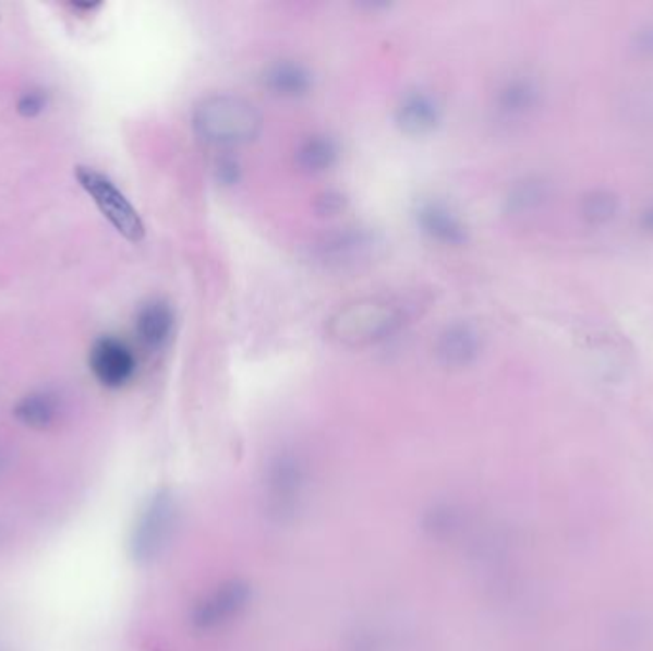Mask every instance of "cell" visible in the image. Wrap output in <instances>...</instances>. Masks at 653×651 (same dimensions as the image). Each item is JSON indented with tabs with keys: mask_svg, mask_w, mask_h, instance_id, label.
<instances>
[{
	"mask_svg": "<svg viewBox=\"0 0 653 651\" xmlns=\"http://www.w3.org/2000/svg\"><path fill=\"white\" fill-rule=\"evenodd\" d=\"M262 124L256 106L231 94L208 96L193 113L195 134L216 147L245 146L261 134Z\"/></svg>",
	"mask_w": 653,
	"mask_h": 651,
	"instance_id": "cell-1",
	"label": "cell"
},
{
	"mask_svg": "<svg viewBox=\"0 0 653 651\" xmlns=\"http://www.w3.org/2000/svg\"><path fill=\"white\" fill-rule=\"evenodd\" d=\"M403 323V312L390 300L370 297L339 308L327 330L332 340L344 346H371L392 337Z\"/></svg>",
	"mask_w": 653,
	"mask_h": 651,
	"instance_id": "cell-2",
	"label": "cell"
},
{
	"mask_svg": "<svg viewBox=\"0 0 653 651\" xmlns=\"http://www.w3.org/2000/svg\"><path fill=\"white\" fill-rule=\"evenodd\" d=\"M75 177H77L81 188L98 205L101 215L113 224V228L123 238L129 239L132 243H140L144 239L146 226L142 222L138 210L132 207L131 201L117 190V185L108 177H104L101 172L90 169V167H83V165L75 169Z\"/></svg>",
	"mask_w": 653,
	"mask_h": 651,
	"instance_id": "cell-3",
	"label": "cell"
},
{
	"mask_svg": "<svg viewBox=\"0 0 653 651\" xmlns=\"http://www.w3.org/2000/svg\"><path fill=\"white\" fill-rule=\"evenodd\" d=\"M88 360L96 378L111 388L129 383L136 373V355L131 346L116 337L96 340Z\"/></svg>",
	"mask_w": 653,
	"mask_h": 651,
	"instance_id": "cell-4",
	"label": "cell"
},
{
	"mask_svg": "<svg viewBox=\"0 0 653 651\" xmlns=\"http://www.w3.org/2000/svg\"><path fill=\"white\" fill-rule=\"evenodd\" d=\"M415 222L424 238L442 246H461L469 239L461 216L438 200L421 201L415 210Z\"/></svg>",
	"mask_w": 653,
	"mask_h": 651,
	"instance_id": "cell-5",
	"label": "cell"
},
{
	"mask_svg": "<svg viewBox=\"0 0 653 651\" xmlns=\"http://www.w3.org/2000/svg\"><path fill=\"white\" fill-rule=\"evenodd\" d=\"M442 104L436 96L426 91H411L401 98L396 108V123L400 131L408 136H428L442 123Z\"/></svg>",
	"mask_w": 653,
	"mask_h": 651,
	"instance_id": "cell-6",
	"label": "cell"
},
{
	"mask_svg": "<svg viewBox=\"0 0 653 651\" xmlns=\"http://www.w3.org/2000/svg\"><path fill=\"white\" fill-rule=\"evenodd\" d=\"M174 312L169 302L154 299L140 308L136 315V335L144 348L157 352L169 345L174 333Z\"/></svg>",
	"mask_w": 653,
	"mask_h": 651,
	"instance_id": "cell-7",
	"label": "cell"
},
{
	"mask_svg": "<svg viewBox=\"0 0 653 651\" xmlns=\"http://www.w3.org/2000/svg\"><path fill=\"white\" fill-rule=\"evenodd\" d=\"M482 350V338L469 323L447 325L439 335L436 353L447 367H467L476 360Z\"/></svg>",
	"mask_w": 653,
	"mask_h": 651,
	"instance_id": "cell-8",
	"label": "cell"
},
{
	"mask_svg": "<svg viewBox=\"0 0 653 651\" xmlns=\"http://www.w3.org/2000/svg\"><path fill=\"white\" fill-rule=\"evenodd\" d=\"M262 83L277 98L299 100L310 94L314 79L306 65L294 60H277L266 68Z\"/></svg>",
	"mask_w": 653,
	"mask_h": 651,
	"instance_id": "cell-9",
	"label": "cell"
},
{
	"mask_svg": "<svg viewBox=\"0 0 653 651\" xmlns=\"http://www.w3.org/2000/svg\"><path fill=\"white\" fill-rule=\"evenodd\" d=\"M339 157L337 142L327 134H310L297 147V165L300 169L317 174L331 169Z\"/></svg>",
	"mask_w": 653,
	"mask_h": 651,
	"instance_id": "cell-10",
	"label": "cell"
},
{
	"mask_svg": "<svg viewBox=\"0 0 653 651\" xmlns=\"http://www.w3.org/2000/svg\"><path fill=\"white\" fill-rule=\"evenodd\" d=\"M537 101V88L530 79H512L500 86L497 109L503 116L520 117L528 113Z\"/></svg>",
	"mask_w": 653,
	"mask_h": 651,
	"instance_id": "cell-11",
	"label": "cell"
},
{
	"mask_svg": "<svg viewBox=\"0 0 653 651\" xmlns=\"http://www.w3.org/2000/svg\"><path fill=\"white\" fill-rule=\"evenodd\" d=\"M615 210H617V201L609 193H591L583 203V216L591 222H606L615 215Z\"/></svg>",
	"mask_w": 653,
	"mask_h": 651,
	"instance_id": "cell-12",
	"label": "cell"
},
{
	"mask_svg": "<svg viewBox=\"0 0 653 651\" xmlns=\"http://www.w3.org/2000/svg\"><path fill=\"white\" fill-rule=\"evenodd\" d=\"M43 108H45V96L37 91L24 94L17 101V111L25 117L39 116Z\"/></svg>",
	"mask_w": 653,
	"mask_h": 651,
	"instance_id": "cell-13",
	"label": "cell"
},
{
	"mask_svg": "<svg viewBox=\"0 0 653 651\" xmlns=\"http://www.w3.org/2000/svg\"><path fill=\"white\" fill-rule=\"evenodd\" d=\"M645 226L653 230V210L652 213H645Z\"/></svg>",
	"mask_w": 653,
	"mask_h": 651,
	"instance_id": "cell-14",
	"label": "cell"
}]
</instances>
